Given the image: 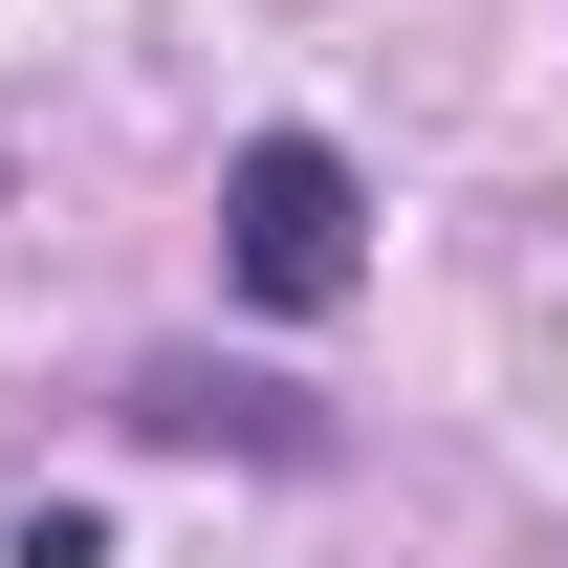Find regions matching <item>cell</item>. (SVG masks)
<instances>
[{"label": "cell", "mask_w": 568, "mask_h": 568, "mask_svg": "<svg viewBox=\"0 0 568 568\" xmlns=\"http://www.w3.org/2000/svg\"><path fill=\"white\" fill-rule=\"evenodd\" d=\"M219 263H241V306H351L372 263V197L328 132H241V175H219Z\"/></svg>", "instance_id": "1"}]
</instances>
